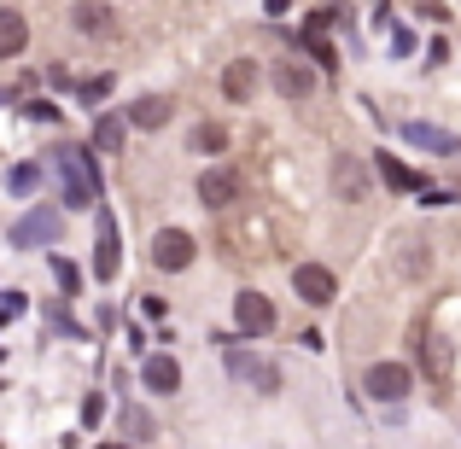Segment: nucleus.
<instances>
[{
	"mask_svg": "<svg viewBox=\"0 0 461 449\" xmlns=\"http://www.w3.org/2000/svg\"><path fill=\"white\" fill-rule=\"evenodd\" d=\"M53 169L65 175V204H70V211H88V204L100 199V181H94V164H88V152H77V147H59V152H53Z\"/></svg>",
	"mask_w": 461,
	"mask_h": 449,
	"instance_id": "nucleus-1",
	"label": "nucleus"
},
{
	"mask_svg": "<svg viewBox=\"0 0 461 449\" xmlns=\"http://www.w3.org/2000/svg\"><path fill=\"white\" fill-rule=\"evenodd\" d=\"M59 234H65V216H59L53 204H35L30 216H18V228H12V246H18V251L59 246Z\"/></svg>",
	"mask_w": 461,
	"mask_h": 449,
	"instance_id": "nucleus-2",
	"label": "nucleus"
},
{
	"mask_svg": "<svg viewBox=\"0 0 461 449\" xmlns=\"http://www.w3.org/2000/svg\"><path fill=\"white\" fill-rule=\"evenodd\" d=\"M362 391H368L374 403H403V397L415 391V373H409L403 362H374V368L362 373Z\"/></svg>",
	"mask_w": 461,
	"mask_h": 449,
	"instance_id": "nucleus-3",
	"label": "nucleus"
},
{
	"mask_svg": "<svg viewBox=\"0 0 461 449\" xmlns=\"http://www.w3.org/2000/svg\"><path fill=\"white\" fill-rule=\"evenodd\" d=\"M234 321H240L246 338H263V333H275V303L263 292H240L234 298Z\"/></svg>",
	"mask_w": 461,
	"mask_h": 449,
	"instance_id": "nucleus-4",
	"label": "nucleus"
},
{
	"mask_svg": "<svg viewBox=\"0 0 461 449\" xmlns=\"http://www.w3.org/2000/svg\"><path fill=\"white\" fill-rule=\"evenodd\" d=\"M152 263H158L164 274L187 269V263H193V234H181V228H164V234L152 239Z\"/></svg>",
	"mask_w": 461,
	"mask_h": 449,
	"instance_id": "nucleus-5",
	"label": "nucleus"
},
{
	"mask_svg": "<svg viewBox=\"0 0 461 449\" xmlns=\"http://www.w3.org/2000/svg\"><path fill=\"white\" fill-rule=\"evenodd\" d=\"M222 362H228V373H240V380H251L258 391H275V385H281V373H275L269 362H258L251 350H240V345H228V350H222Z\"/></svg>",
	"mask_w": 461,
	"mask_h": 449,
	"instance_id": "nucleus-6",
	"label": "nucleus"
},
{
	"mask_svg": "<svg viewBox=\"0 0 461 449\" xmlns=\"http://www.w3.org/2000/svg\"><path fill=\"white\" fill-rule=\"evenodd\" d=\"M275 94H286V100H310L315 94V70L310 65H298V58H275Z\"/></svg>",
	"mask_w": 461,
	"mask_h": 449,
	"instance_id": "nucleus-7",
	"label": "nucleus"
},
{
	"mask_svg": "<svg viewBox=\"0 0 461 449\" xmlns=\"http://www.w3.org/2000/svg\"><path fill=\"white\" fill-rule=\"evenodd\" d=\"M293 292L304 303H333L339 281H333V269H321V263H304V269H293Z\"/></svg>",
	"mask_w": 461,
	"mask_h": 449,
	"instance_id": "nucleus-8",
	"label": "nucleus"
},
{
	"mask_svg": "<svg viewBox=\"0 0 461 449\" xmlns=\"http://www.w3.org/2000/svg\"><path fill=\"white\" fill-rule=\"evenodd\" d=\"M333 193L345 204L368 199V169H362V157H333Z\"/></svg>",
	"mask_w": 461,
	"mask_h": 449,
	"instance_id": "nucleus-9",
	"label": "nucleus"
},
{
	"mask_svg": "<svg viewBox=\"0 0 461 449\" xmlns=\"http://www.w3.org/2000/svg\"><path fill=\"white\" fill-rule=\"evenodd\" d=\"M199 199L211 204V211H228V204L240 199V175L234 169H204L199 175Z\"/></svg>",
	"mask_w": 461,
	"mask_h": 449,
	"instance_id": "nucleus-10",
	"label": "nucleus"
},
{
	"mask_svg": "<svg viewBox=\"0 0 461 449\" xmlns=\"http://www.w3.org/2000/svg\"><path fill=\"white\" fill-rule=\"evenodd\" d=\"M94 222H100V246H94V274H100V281H112V274H117V222H112V211H94Z\"/></svg>",
	"mask_w": 461,
	"mask_h": 449,
	"instance_id": "nucleus-11",
	"label": "nucleus"
},
{
	"mask_svg": "<svg viewBox=\"0 0 461 449\" xmlns=\"http://www.w3.org/2000/svg\"><path fill=\"white\" fill-rule=\"evenodd\" d=\"M140 385H147L152 397H169L181 385V362L176 356H147V368H140Z\"/></svg>",
	"mask_w": 461,
	"mask_h": 449,
	"instance_id": "nucleus-12",
	"label": "nucleus"
},
{
	"mask_svg": "<svg viewBox=\"0 0 461 449\" xmlns=\"http://www.w3.org/2000/svg\"><path fill=\"white\" fill-rule=\"evenodd\" d=\"M70 23H77L82 35H117V12L105 6V0H82V6L70 12Z\"/></svg>",
	"mask_w": 461,
	"mask_h": 449,
	"instance_id": "nucleus-13",
	"label": "nucleus"
},
{
	"mask_svg": "<svg viewBox=\"0 0 461 449\" xmlns=\"http://www.w3.org/2000/svg\"><path fill=\"white\" fill-rule=\"evenodd\" d=\"M403 140H409V147H420V152H456L461 147L450 129H432V123H403Z\"/></svg>",
	"mask_w": 461,
	"mask_h": 449,
	"instance_id": "nucleus-14",
	"label": "nucleus"
},
{
	"mask_svg": "<svg viewBox=\"0 0 461 449\" xmlns=\"http://www.w3.org/2000/svg\"><path fill=\"white\" fill-rule=\"evenodd\" d=\"M169 112H176V105H169L164 94H147V100H135V112H123V123H135V129H164Z\"/></svg>",
	"mask_w": 461,
	"mask_h": 449,
	"instance_id": "nucleus-15",
	"label": "nucleus"
},
{
	"mask_svg": "<svg viewBox=\"0 0 461 449\" xmlns=\"http://www.w3.org/2000/svg\"><path fill=\"white\" fill-rule=\"evenodd\" d=\"M23 47H30V23H23V12H0V58H18Z\"/></svg>",
	"mask_w": 461,
	"mask_h": 449,
	"instance_id": "nucleus-16",
	"label": "nucleus"
},
{
	"mask_svg": "<svg viewBox=\"0 0 461 449\" xmlns=\"http://www.w3.org/2000/svg\"><path fill=\"white\" fill-rule=\"evenodd\" d=\"M222 94H228V100H251V94H258V65H251V58L228 65L222 70Z\"/></svg>",
	"mask_w": 461,
	"mask_h": 449,
	"instance_id": "nucleus-17",
	"label": "nucleus"
},
{
	"mask_svg": "<svg viewBox=\"0 0 461 449\" xmlns=\"http://www.w3.org/2000/svg\"><path fill=\"white\" fill-rule=\"evenodd\" d=\"M420 362H427V373L438 385H450V345L438 333H420Z\"/></svg>",
	"mask_w": 461,
	"mask_h": 449,
	"instance_id": "nucleus-18",
	"label": "nucleus"
},
{
	"mask_svg": "<svg viewBox=\"0 0 461 449\" xmlns=\"http://www.w3.org/2000/svg\"><path fill=\"white\" fill-rule=\"evenodd\" d=\"M94 152H100V157L123 152V112H105L100 123H94Z\"/></svg>",
	"mask_w": 461,
	"mask_h": 449,
	"instance_id": "nucleus-19",
	"label": "nucleus"
},
{
	"mask_svg": "<svg viewBox=\"0 0 461 449\" xmlns=\"http://www.w3.org/2000/svg\"><path fill=\"white\" fill-rule=\"evenodd\" d=\"M374 164H380V175H385V187H397V193H415L420 187V175L409 164H397L392 152H374Z\"/></svg>",
	"mask_w": 461,
	"mask_h": 449,
	"instance_id": "nucleus-20",
	"label": "nucleus"
},
{
	"mask_svg": "<svg viewBox=\"0 0 461 449\" xmlns=\"http://www.w3.org/2000/svg\"><path fill=\"white\" fill-rule=\"evenodd\" d=\"M6 193H18V199L41 193V164H12L6 169Z\"/></svg>",
	"mask_w": 461,
	"mask_h": 449,
	"instance_id": "nucleus-21",
	"label": "nucleus"
},
{
	"mask_svg": "<svg viewBox=\"0 0 461 449\" xmlns=\"http://www.w3.org/2000/svg\"><path fill=\"white\" fill-rule=\"evenodd\" d=\"M193 152H228V129L222 123H199L193 129Z\"/></svg>",
	"mask_w": 461,
	"mask_h": 449,
	"instance_id": "nucleus-22",
	"label": "nucleus"
},
{
	"mask_svg": "<svg viewBox=\"0 0 461 449\" xmlns=\"http://www.w3.org/2000/svg\"><path fill=\"white\" fill-rule=\"evenodd\" d=\"M23 303H30L23 292H0V327H12V321H18V315H23Z\"/></svg>",
	"mask_w": 461,
	"mask_h": 449,
	"instance_id": "nucleus-23",
	"label": "nucleus"
},
{
	"mask_svg": "<svg viewBox=\"0 0 461 449\" xmlns=\"http://www.w3.org/2000/svg\"><path fill=\"white\" fill-rule=\"evenodd\" d=\"M23 117H30V123H59V105L53 100H30V105H23Z\"/></svg>",
	"mask_w": 461,
	"mask_h": 449,
	"instance_id": "nucleus-24",
	"label": "nucleus"
},
{
	"mask_svg": "<svg viewBox=\"0 0 461 449\" xmlns=\"http://www.w3.org/2000/svg\"><path fill=\"white\" fill-rule=\"evenodd\" d=\"M53 274H59V286H65V292H77V286H82L77 263H65V257H53Z\"/></svg>",
	"mask_w": 461,
	"mask_h": 449,
	"instance_id": "nucleus-25",
	"label": "nucleus"
},
{
	"mask_svg": "<svg viewBox=\"0 0 461 449\" xmlns=\"http://www.w3.org/2000/svg\"><path fill=\"white\" fill-rule=\"evenodd\" d=\"M123 427H129V438H152V415H140V409H129Z\"/></svg>",
	"mask_w": 461,
	"mask_h": 449,
	"instance_id": "nucleus-26",
	"label": "nucleus"
},
{
	"mask_svg": "<svg viewBox=\"0 0 461 449\" xmlns=\"http://www.w3.org/2000/svg\"><path fill=\"white\" fill-rule=\"evenodd\" d=\"M112 94V76H94V82H82V100H105Z\"/></svg>",
	"mask_w": 461,
	"mask_h": 449,
	"instance_id": "nucleus-27",
	"label": "nucleus"
},
{
	"mask_svg": "<svg viewBox=\"0 0 461 449\" xmlns=\"http://www.w3.org/2000/svg\"><path fill=\"white\" fill-rule=\"evenodd\" d=\"M100 415H105V397H88V403H82V427H94Z\"/></svg>",
	"mask_w": 461,
	"mask_h": 449,
	"instance_id": "nucleus-28",
	"label": "nucleus"
},
{
	"mask_svg": "<svg viewBox=\"0 0 461 449\" xmlns=\"http://www.w3.org/2000/svg\"><path fill=\"white\" fill-rule=\"evenodd\" d=\"M286 6H293V0H263V12H269V18H281Z\"/></svg>",
	"mask_w": 461,
	"mask_h": 449,
	"instance_id": "nucleus-29",
	"label": "nucleus"
},
{
	"mask_svg": "<svg viewBox=\"0 0 461 449\" xmlns=\"http://www.w3.org/2000/svg\"><path fill=\"white\" fill-rule=\"evenodd\" d=\"M100 449H129V444H100Z\"/></svg>",
	"mask_w": 461,
	"mask_h": 449,
	"instance_id": "nucleus-30",
	"label": "nucleus"
}]
</instances>
